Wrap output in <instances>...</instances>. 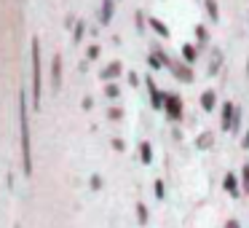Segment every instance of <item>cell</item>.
Returning a JSON list of instances; mask_svg holds the SVG:
<instances>
[{"label":"cell","instance_id":"cell-1","mask_svg":"<svg viewBox=\"0 0 249 228\" xmlns=\"http://www.w3.org/2000/svg\"><path fill=\"white\" fill-rule=\"evenodd\" d=\"M19 148H22V169L33 174V145H30V121H27V94L19 92Z\"/></svg>","mask_w":249,"mask_h":228},{"label":"cell","instance_id":"cell-2","mask_svg":"<svg viewBox=\"0 0 249 228\" xmlns=\"http://www.w3.org/2000/svg\"><path fill=\"white\" fill-rule=\"evenodd\" d=\"M43 99V76H40V40L33 38V102L40 110Z\"/></svg>","mask_w":249,"mask_h":228},{"label":"cell","instance_id":"cell-3","mask_svg":"<svg viewBox=\"0 0 249 228\" xmlns=\"http://www.w3.org/2000/svg\"><path fill=\"white\" fill-rule=\"evenodd\" d=\"M163 113H166L169 121H182V113H185V102L179 94H166V105H163Z\"/></svg>","mask_w":249,"mask_h":228},{"label":"cell","instance_id":"cell-4","mask_svg":"<svg viewBox=\"0 0 249 228\" xmlns=\"http://www.w3.org/2000/svg\"><path fill=\"white\" fill-rule=\"evenodd\" d=\"M169 73H172L174 78H177L179 83H193L196 76H193V65H188V62H177L172 59V65H169Z\"/></svg>","mask_w":249,"mask_h":228},{"label":"cell","instance_id":"cell-5","mask_svg":"<svg viewBox=\"0 0 249 228\" xmlns=\"http://www.w3.org/2000/svg\"><path fill=\"white\" fill-rule=\"evenodd\" d=\"M145 86H147V92H150V105H153L156 110H163V105H166V92H161L150 76L145 78Z\"/></svg>","mask_w":249,"mask_h":228},{"label":"cell","instance_id":"cell-6","mask_svg":"<svg viewBox=\"0 0 249 228\" xmlns=\"http://www.w3.org/2000/svg\"><path fill=\"white\" fill-rule=\"evenodd\" d=\"M233 113H236V105H233V102H222V108H220V124H222V132H231Z\"/></svg>","mask_w":249,"mask_h":228},{"label":"cell","instance_id":"cell-7","mask_svg":"<svg viewBox=\"0 0 249 228\" xmlns=\"http://www.w3.org/2000/svg\"><path fill=\"white\" fill-rule=\"evenodd\" d=\"M51 86L56 92L62 89V54H54V59H51Z\"/></svg>","mask_w":249,"mask_h":228},{"label":"cell","instance_id":"cell-8","mask_svg":"<svg viewBox=\"0 0 249 228\" xmlns=\"http://www.w3.org/2000/svg\"><path fill=\"white\" fill-rule=\"evenodd\" d=\"M222 188H225L228 193L233 196V199H238V196H241V185H238V177H236V172H228L225 177H222Z\"/></svg>","mask_w":249,"mask_h":228},{"label":"cell","instance_id":"cell-9","mask_svg":"<svg viewBox=\"0 0 249 228\" xmlns=\"http://www.w3.org/2000/svg\"><path fill=\"white\" fill-rule=\"evenodd\" d=\"M214 108H217V92H214V89L201 92V110H204V113H212Z\"/></svg>","mask_w":249,"mask_h":228},{"label":"cell","instance_id":"cell-10","mask_svg":"<svg viewBox=\"0 0 249 228\" xmlns=\"http://www.w3.org/2000/svg\"><path fill=\"white\" fill-rule=\"evenodd\" d=\"M121 73H124V65H121V62H110V65L105 67L102 73H99V76H102V81H107V83H110L113 78H118Z\"/></svg>","mask_w":249,"mask_h":228},{"label":"cell","instance_id":"cell-11","mask_svg":"<svg viewBox=\"0 0 249 228\" xmlns=\"http://www.w3.org/2000/svg\"><path fill=\"white\" fill-rule=\"evenodd\" d=\"M182 62H188V65H196V62H198V43H185L182 46Z\"/></svg>","mask_w":249,"mask_h":228},{"label":"cell","instance_id":"cell-12","mask_svg":"<svg viewBox=\"0 0 249 228\" xmlns=\"http://www.w3.org/2000/svg\"><path fill=\"white\" fill-rule=\"evenodd\" d=\"M214 145V132H201L198 137H196V148H198V151H209V148Z\"/></svg>","mask_w":249,"mask_h":228},{"label":"cell","instance_id":"cell-13","mask_svg":"<svg viewBox=\"0 0 249 228\" xmlns=\"http://www.w3.org/2000/svg\"><path fill=\"white\" fill-rule=\"evenodd\" d=\"M113 11H115V0H102L99 22H102V24H110V22H113Z\"/></svg>","mask_w":249,"mask_h":228},{"label":"cell","instance_id":"cell-14","mask_svg":"<svg viewBox=\"0 0 249 228\" xmlns=\"http://www.w3.org/2000/svg\"><path fill=\"white\" fill-rule=\"evenodd\" d=\"M147 22H150V30H153V33H156V35H158V38H163V40L169 38V27H166V24L161 22V19L150 17V19H147Z\"/></svg>","mask_w":249,"mask_h":228},{"label":"cell","instance_id":"cell-15","mask_svg":"<svg viewBox=\"0 0 249 228\" xmlns=\"http://www.w3.org/2000/svg\"><path fill=\"white\" fill-rule=\"evenodd\" d=\"M204 8H206V17L209 22H220V6H217V0H204Z\"/></svg>","mask_w":249,"mask_h":228},{"label":"cell","instance_id":"cell-16","mask_svg":"<svg viewBox=\"0 0 249 228\" xmlns=\"http://www.w3.org/2000/svg\"><path fill=\"white\" fill-rule=\"evenodd\" d=\"M140 158H142V164H153V145L150 142H140Z\"/></svg>","mask_w":249,"mask_h":228},{"label":"cell","instance_id":"cell-17","mask_svg":"<svg viewBox=\"0 0 249 228\" xmlns=\"http://www.w3.org/2000/svg\"><path fill=\"white\" fill-rule=\"evenodd\" d=\"M193 33H196V40H198V46H206V43H209V30H206L204 24H196Z\"/></svg>","mask_w":249,"mask_h":228},{"label":"cell","instance_id":"cell-18","mask_svg":"<svg viewBox=\"0 0 249 228\" xmlns=\"http://www.w3.org/2000/svg\"><path fill=\"white\" fill-rule=\"evenodd\" d=\"M220 65H222V54L214 51V54H212V65H209V76H217V67Z\"/></svg>","mask_w":249,"mask_h":228},{"label":"cell","instance_id":"cell-19","mask_svg":"<svg viewBox=\"0 0 249 228\" xmlns=\"http://www.w3.org/2000/svg\"><path fill=\"white\" fill-rule=\"evenodd\" d=\"M241 190H244V193H249V164H244V167H241Z\"/></svg>","mask_w":249,"mask_h":228},{"label":"cell","instance_id":"cell-20","mask_svg":"<svg viewBox=\"0 0 249 228\" xmlns=\"http://www.w3.org/2000/svg\"><path fill=\"white\" fill-rule=\"evenodd\" d=\"M147 217H150V215H147V207L140 201V204H137V220H140L142 226H145V223H147Z\"/></svg>","mask_w":249,"mask_h":228},{"label":"cell","instance_id":"cell-21","mask_svg":"<svg viewBox=\"0 0 249 228\" xmlns=\"http://www.w3.org/2000/svg\"><path fill=\"white\" fill-rule=\"evenodd\" d=\"M83 33H86V24H83V22H75V33H72V40H75V43H81Z\"/></svg>","mask_w":249,"mask_h":228},{"label":"cell","instance_id":"cell-22","mask_svg":"<svg viewBox=\"0 0 249 228\" xmlns=\"http://www.w3.org/2000/svg\"><path fill=\"white\" fill-rule=\"evenodd\" d=\"M105 94H107L110 99H115L121 94V86H118V83H107V86H105Z\"/></svg>","mask_w":249,"mask_h":228},{"label":"cell","instance_id":"cell-23","mask_svg":"<svg viewBox=\"0 0 249 228\" xmlns=\"http://www.w3.org/2000/svg\"><path fill=\"white\" fill-rule=\"evenodd\" d=\"M231 132H241V108H236V113H233V124H231Z\"/></svg>","mask_w":249,"mask_h":228},{"label":"cell","instance_id":"cell-24","mask_svg":"<svg viewBox=\"0 0 249 228\" xmlns=\"http://www.w3.org/2000/svg\"><path fill=\"white\" fill-rule=\"evenodd\" d=\"M147 65H150V70H161V67H163V62H161V59H158V57L150 51V57H147Z\"/></svg>","mask_w":249,"mask_h":228},{"label":"cell","instance_id":"cell-25","mask_svg":"<svg viewBox=\"0 0 249 228\" xmlns=\"http://www.w3.org/2000/svg\"><path fill=\"white\" fill-rule=\"evenodd\" d=\"M107 115H110L113 121H121V118H124V110H121V108H110Z\"/></svg>","mask_w":249,"mask_h":228},{"label":"cell","instance_id":"cell-26","mask_svg":"<svg viewBox=\"0 0 249 228\" xmlns=\"http://www.w3.org/2000/svg\"><path fill=\"white\" fill-rule=\"evenodd\" d=\"M153 190H156L158 199H163V196H166V193H163V180H156V183H153Z\"/></svg>","mask_w":249,"mask_h":228},{"label":"cell","instance_id":"cell-27","mask_svg":"<svg viewBox=\"0 0 249 228\" xmlns=\"http://www.w3.org/2000/svg\"><path fill=\"white\" fill-rule=\"evenodd\" d=\"M86 57H89V59H97V57H99V46H97V43H94V46H89Z\"/></svg>","mask_w":249,"mask_h":228},{"label":"cell","instance_id":"cell-28","mask_svg":"<svg viewBox=\"0 0 249 228\" xmlns=\"http://www.w3.org/2000/svg\"><path fill=\"white\" fill-rule=\"evenodd\" d=\"M126 81H129V83H131V86H134V89H137V86H140V76H137V73H134V70H131V73H129V76H126Z\"/></svg>","mask_w":249,"mask_h":228},{"label":"cell","instance_id":"cell-29","mask_svg":"<svg viewBox=\"0 0 249 228\" xmlns=\"http://www.w3.org/2000/svg\"><path fill=\"white\" fill-rule=\"evenodd\" d=\"M134 17H137V27H140V30H145V14H142V11H137Z\"/></svg>","mask_w":249,"mask_h":228},{"label":"cell","instance_id":"cell-30","mask_svg":"<svg viewBox=\"0 0 249 228\" xmlns=\"http://www.w3.org/2000/svg\"><path fill=\"white\" fill-rule=\"evenodd\" d=\"M113 148H115V151H126V142L121 140V137H115V140H113Z\"/></svg>","mask_w":249,"mask_h":228},{"label":"cell","instance_id":"cell-31","mask_svg":"<svg viewBox=\"0 0 249 228\" xmlns=\"http://www.w3.org/2000/svg\"><path fill=\"white\" fill-rule=\"evenodd\" d=\"M91 188H94V190L102 188V177H99V174H94V177H91Z\"/></svg>","mask_w":249,"mask_h":228},{"label":"cell","instance_id":"cell-32","mask_svg":"<svg viewBox=\"0 0 249 228\" xmlns=\"http://www.w3.org/2000/svg\"><path fill=\"white\" fill-rule=\"evenodd\" d=\"M81 105H83V110H91V108H94V99H91V97H83Z\"/></svg>","mask_w":249,"mask_h":228},{"label":"cell","instance_id":"cell-33","mask_svg":"<svg viewBox=\"0 0 249 228\" xmlns=\"http://www.w3.org/2000/svg\"><path fill=\"white\" fill-rule=\"evenodd\" d=\"M225 228H241V223H238V220H236V217H231V220H228V223H225Z\"/></svg>","mask_w":249,"mask_h":228},{"label":"cell","instance_id":"cell-34","mask_svg":"<svg viewBox=\"0 0 249 228\" xmlns=\"http://www.w3.org/2000/svg\"><path fill=\"white\" fill-rule=\"evenodd\" d=\"M241 148H244V151H249V129L244 132V140H241Z\"/></svg>","mask_w":249,"mask_h":228},{"label":"cell","instance_id":"cell-35","mask_svg":"<svg viewBox=\"0 0 249 228\" xmlns=\"http://www.w3.org/2000/svg\"><path fill=\"white\" fill-rule=\"evenodd\" d=\"M17 228H19V226H17Z\"/></svg>","mask_w":249,"mask_h":228}]
</instances>
